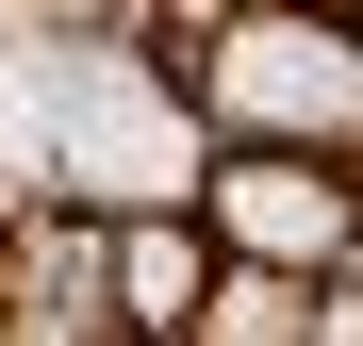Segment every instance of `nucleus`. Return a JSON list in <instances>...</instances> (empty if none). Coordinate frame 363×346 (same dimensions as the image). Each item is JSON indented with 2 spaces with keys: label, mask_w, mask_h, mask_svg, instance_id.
Masks as SVG:
<instances>
[{
  "label": "nucleus",
  "mask_w": 363,
  "mask_h": 346,
  "mask_svg": "<svg viewBox=\"0 0 363 346\" xmlns=\"http://www.w3.org/2000/svg\"><path fill=\"white\" fill-rule=\"evenodd\" d=\"M199 214H215L231 264H297V280H330V264L363 248V165H347V149H297V132H215Z\"/></svg>",
  "instance_id": "1"
},
{
  "label": "nucleus",
  "mask_w": 363,
  "mask_h": 346,
  "mask_svg": "<svg viewBox=\"0 0 363 346\" xmlns=\"http://www.w3.org/2000/svg\"><path fill=\"white\" fill-rule=\"evenodd\" d=\"M215 214L199 198H133L116 214V330L133 346H199V297H215Z\"/></svg>",
  "instance_id": "2"
},
{
  "label": "nucleus",
  "mask_w": 363,
  "mask_h": 346,
  "mask_svg": "<svg viewBox=\"0 0 363 346\" xmlns=\"http://www.w3.org/2000/svg\"><path fill=\"white\" fill-rule=\"evenodd\" d=\"M199 346H314V280H297V264H215Z\"/></svg>",
  "instance_id": "3"
},
{
  "label": "nucleus",
  "mask_w": 363,
  "mask_h": 346,
  "mask_svg": "<svg viewBox=\"0 0 363 346\" xmlns=\"http://www.w3.org/2000/svg\"><path fill=\"white\" fill-rule=\"evenodd\" d=\"M347 17H363V0H347Z\"/></svg>",
  "instance_id": "4"
}]
</instances>
